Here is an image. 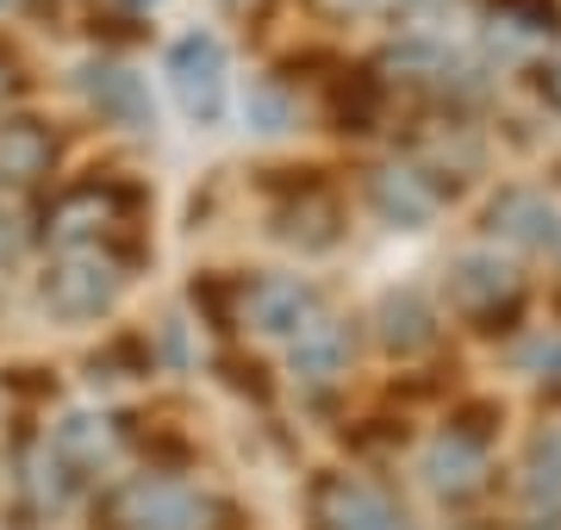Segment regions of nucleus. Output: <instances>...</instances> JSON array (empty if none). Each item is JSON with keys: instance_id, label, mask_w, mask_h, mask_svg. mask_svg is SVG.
<instances>
[{"instance_id": "nucleus-8", "label": "nucleus", "mask_w": 561, "mask_h": 530, "mask_svg": "<svg viewBox=\"0 0 561 530\" xmlns=\"http://www.w3.org/2000/svg\"><path fill=\"white\" fill-rule=\"evenodd\" d=\"M319 518H324V530H405V518L387 506V493H375L368 481H350V474L324 481Z\"/></svg>"}, {"instance_id": "nucleus-17", "label": "nucleus", "mask_w": 561, "mask_h": 530, "mask_svg": "<svg viewBox=\"0 0 561 530\" xmlns=\"http://www.w3.org/2000/svg\"><path fill=\"white\" fill-rule=\"evenodd\" d=\"M331 119L343 131H375V119H381V82L368 69H343L337 88H331Z\"/></svg>"}, {"instance_id": "nucleus-13", "label": "nucleus", "mask_w": 561, "mask_h": 530, "mask_svg": "<svg viewBox=\"0 0 561 530\" xmlns=\"http://www.w3.org/2000/svg\"><path fill=\"white\" fill-rule=\"evenodd\" d=\"M50 449L62 456L69 474H101L106 462H113V449H119V430H113V418H101V412H69L57 425V443Z\"/></svg>"}, {"instance_id": "nucleus-26", "label": "nucleus", "mask_w": 561, "mask_h": 530, "mask_svg": "<svg viewBox=\"0 0 561 530\" xmlns=\"http://www.w3.org/2000/svg\"><path fill=\"white\" fill-rule=\"evenodd\" d=\"M0 94H7V57H0Z\"/></svg>"}, {"instance_id": "nucleus-19", "label": "nucleus", "mask_w": 561, "mask_h": 530, "mask_svg": "<svg viewBox=\"0 0 561 530\" xmlns=\"http://www.w3.org/2000/svg\"><path fill=\"white\" fill-rule=\"evenodd\" d=\"M524 499L530 506H549V511H561V469L556 462H542L537 449H530V462H524Z\"/></svg>"}, {"instance_id": "nucleus-21", "label": "nucleus", "mask_w": 561, "mask_h": 530, "mask_svg": "<svg viewBox=\"0 0 561 530\" xmlns=\"http://www.w3.org/2000/svg\"><path fill=\"white\" fill-rule=\"evenodd\" d=\"M231 300L243 307V287L219 281V275H201V281H194V307L213 312V325H231V319H238V312H231Z\"/></svg>"}, {"instance_id": "nucleus-25", "label": "nucleus", "mask_w": 561, "mask_h": 530, "mask_svg": "<svg viewBox=\"0 0 561 530\" xmlns=\"http://www.w3.org/2000/svg\"><path fill=\"white\" fill-rule=\"evenodd\" d=\"M537 88H542V101H549V106L561 113V44L549 50V62L537 69Z\"/></svg>"}, {"instance_id": "nucleus-5", "label": "nucleus", "mask_w": 561, "mask_h": 530, "mask_svg": "<svg viewBox=\"0 0 561 530\" xmlns=\"http://www.w3.org/2000/svg\"><path fill=\"white\" fill-rule=\"evenodd\" d=\"M319 293L306 281H294V275H268V281H256V287H243V319L262 331V337H300L312 319H319Z\"/></svg>"}, {"instance_id": "nucleus-11", "label": "nucleus", "mask_w": 561, "mask_h": 530, "mask_svg": "<svg viewBox=\"0 0 561 530\" xmlns=\"http://www.w3.org/2000/svg\"><path fill=\"white\" fill-rule=\"evenodd\" d=\"M50 163H57V138L38 119L0 125V182L7 187H32L38 175H50Z\"/></svg>"}, {"instance_id": "nucleus-6", "label": "nucleus", "mask_w": 561, "mask_h": 530, "mask_svg": "<svg viewBox=\"0 0 561 530\" xmlns=\"http://www.w3.org/2000/svg\"><path fill=\"white\" fill-rule=\"evenodd\" d=\"M424 481H431V493H443V499H468V493H481L486 487V443L449 425L437 443L424 449Z\"/></svg>"}, {"instance_id": "nucleus-23", "label": "nucleus", "mask_w": 561, "mask_h": 530, "mask_svg": "<svg viewBox=\"0 0 561 530\" xmlns=\"http://www.w3.org/2000/svg\"><path fill=\"white\" fill-rule=\"evenodd\" d=\"M219 368H225V381H231L238 393H256V400H268V381H262L256 362H243V356H219Z\"/></svg>"}, {"instance_id": "nucleus-27", "label": "nucleus", "mask_w": 561, "mask_h": 530, "mask_svg": "<svg viewBox=\"0 0 561 530\" xmlns=\"http://www.w3.org/2000/svg\"><path fill=\"white\" fill-rule=\"evenodd\" d=\"M412 7H431V0H412Z\"/></svg>"}, {"instance_id": "nucleus-10", "label": "nucleus", "mask_w": 561, "mask_h": 530, "mask_svg": "<svg viewBox=\"0 0 561 530\" xmlns=\"http://www.w3.org/2000/svg\"><path fill=\"white\" fill-rule=\"evenodd\" d=\"M81 94L101 119H119V125H150V94L131 69H113V62H88L81 69Z\"/></svg>"}, {"instance_id": "nucleus-1", "label": "nucleus", "mask_w": 561, "mask_h": 530, "mask_svg": "<svg viewBox=\"0 0 561 530\" xmlns=\"http://www.w3.org/2000/svg\"><path fill=\"white\" fill-rule=\"evenodd\" d=\"M225 506L213 493L169 481V474H131L106 493V525L113 530H219Z\"/></svg>"}, {"instance_id": "nucleus-24", "label": "nucleus", "mask_w": 561, "mask_h": 530, "mask_svg": "<svg viewBox=\"0 0 561 530\" xmlns=\"http://www.w3.org/2000/svg\"><path fill=\"white\" fill-rule=\"evenodd\" d=\"M537 456H542V462H556V469H561V406H549V412H542V430H537Z\"/></svg>"}, {"instance_id": "nucleus-20", "label": "nucleus", "mask_w": 561, "mask_h": 530, "mask_svg": "<svg viewBox=\"0 0 561 530\" xmlns=\"http://www.w3.org/2000/svg\"><path fill=\"white\" fill-rule=\"evenodd\" d=\"M505 25H518V32H530V38H542V32H556L561 7L556 0H500Z\"/></svg>"}, {"instance_id": "nucleus-16", "label": "nucleus", "mask_w": 561, "mask_h": 530, "mask_svg": "<svg viewBox=\"0 0 561 530\" xmlns=\"http://www.w3.org/2000/svg\"><path fill=\"white\" fill-rule=\"evenodd\" d=\"M131 194H119V187H101V182H88V187H69L57 200V212H50V231H57L62 244H76V238H88V231H101L106 219H113V206H125Z\"/></svg>"}, {"instance_id": "nucleus-4", "label": "nucleus", "mask_w": 561, "mask_h": 530, "mask_svg": "<svg viewBox=\"0 0 561 530\" xmlns=\"http://www.w3.org/2000/svg\"><path fill=\"white\" fill-rule=\"evenodd\" d=\"M518 275L500 263V256H486V250H468V256H456V268H449V300H456V312H468V319H481V325H493L500 312L518 307Z\"/></svg>"}, {"instance_id": "nucleus-3", "label": "nucleus", "mask_w": 561, "mask_h": 530, "mask_svg": "<svg viewBox=\"0 0 561 530\" xmlns=\"http://www.w3.org/2000/svg\"><path fill=\"white\" fill-rule=\"evenodd\" d=\"M225 88H231V62L213 32H187L169 44V94L187 119L213 125L225 113Z\"/></svg>"}, {"instance_id": "nucleus-7", "label": "nucleus", "mask_w": 561, "mask_h": 530, "mask_svg": "<svg viewBox=\"0 0 561 530\" xmlns=\"http://www.w3.org/2000/svg\"><path fill=\"white\" fill-rule=\"evenodd\" d=\"M486 224L500 231L505 244H524V250H561V212L542 200L537 187H505Z\"/></svg>"}, {"instance_id": "nucleus-2", "label": "nucleus", "mask_w": 561, "mask_h": 530, "mask_svg": "<svg viewBox=\"0 0 561 530\" xmlns=\"http://www.w3.org/2000/svg\"><path fill=\"white\" fill-rule=\"evenodd\" d=\"M38 293H44V307L57 312V319H101V312L119 307L125 275L101 244H69L57 263L44 268Z\"/></svg>"}, {"instance_id": "nucleus-9", "label": "nucleus", "mask_w": 561, "mask_h": 530, "mask_svg": "<svg viewBox=\"0 0 561 530\" xmlns=\"http://www.w3.org/2000/svg\"><path fill=\"white\" fill-rule=\"evenodd\" d=\"M368 200L381 206V219L393 224H424L431 212L443 206V187L412 163H393V169H375V182H368Z\"/></svg>"}, {"instance_id": "nucleus-15", "label": "nucleus", "mask_w": 561, "mask_h": 530, "mask_svg": "<svg viewBox=\"0 0 561 530\" xmlns=\"http://www.w3.org/2000/svg\"><path fill=\"white\" fill-rule=\"evenodd\" d=\"M337 224H343L337 200L319 194V187H306L294 206H280L275 212V238L280 244H300V250H331L337 244Z\"/></svg>"}, {"instance_id": "nucleus-14", "label": "nucleus", "mask_w": 561, "mask_h": 530, "mask_svg": "<svg viewBox=\"0 0 561 530\" xmlns=\"http://www.w3.org/2000/svg\"><path fill=\"white\" fill-rule=\"evenodd\" d=\"M375 331H381V344L393 349V356H412V349H424L437 337V312H431L424 293L400 287V293H387L381 307H375Z\"/></svg>"}, {"instance_id": "nucleus-12", "label": "nucleus", "mask_w": 561, "mask_h": 530, "mask_svg": "<svg viewBox=\"0 0 561 530\" xmlns=\"http://www.w3.org/2000/svg\"><path fill=\"white\" fill-rule=\"evenodd\" d=\"M343 368H350V331H343L331 312H319V319L294 337V375H300L306 388H331Z\"/></svg>"}, {"instance_id": "nucleus-22", "label": "nucleus", "mask_w": 561, "mask_h": 530, "mask_svg": "<svg viewBox=\"0 0 561 530\" xmlns=\"http://www.w3.org/2000/svg\"><path fill=\"white\" fill-rule=\"evenodd\" d=\"M250 119H256V131H287L294 113H287V101H280L275 88H256V94H250Z\"/></svg>"}, {"instance_id": "nucleus-18", "label": "nucleus", "mask_w": 561, "mask_h": 530, "mask_svg": "<svg viewBox=\"0 0 561 530\" xmlns=\"http://www.w3.org/2000/svg\"><path fill=\"white\" fill-rule=\"evenodd\" d=\"M88 368H94V381H131V375H150V356H144L138 337H113Z\"/></svg>"}]
</instances>
